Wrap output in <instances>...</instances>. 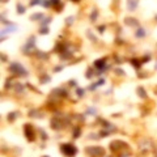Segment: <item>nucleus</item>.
I'll list each match as a JSON object with an SVG mask.
<instances>
[{"instance_id": "7", "label": "nucleus", "mask_w": 157, "mask_h": 157, "mask_svg": "<svg viewBox=\"0 0 157 157\" xmlns=\"http://www.w3.org/2000/svg\"><path fill=\"white\" fill-rule=\"evenodd\" d=\"M137 90H139V93H140V96H141V97H145V93H144V90H143V88H139Z\"/></svg>"}, {"instance_id": "3", "label": "nucleus", "mask_w": 157, "mask_h": 157, "mask_svg": "<svg viewBox=\"0 0 157 157\" xmlns=\"http://www.w3.org/2000/svg\"><path fill=\"white\" fill-rule=\"evenodd\" d=\"M86 152L92 156H101V154H103V149L100 147H92V148L86 149Z\"/></svg>"}, {"instance_id": "10", "label": "nucleus", "mask_w": 157, "mask_h": 157, "mask_svg": "<svg viewBox=\"0 0 157 157\" xmlns=\"http://www.w3.org/2000/svg\"><path fill=\"white\" fill-rule=\"evenodd\" d=\"M41 33H43V34H47V28H45V29H41Z\"/></svg>"}, {"instance_id": "11", "label": "nucleus", "mask_w": 157, "mask_h": 157, "mask_svg": "<svg viewBox=\"0 0 157 157\" xmlns=\"http://www.w3.org/2000/svg\"><path fill=\"white\" fill-rule=\"evenodd\" d=\"M77 94H79V96H83V90L79 89V90H77Z\"/></svg>"}, {"instance_id": "9", "label": "nucleus", "mask_w": 157, "mask_h": 157, "mask_svg": "<svg viewBox=\"0 0 157 157\" xmlns=\"http://www.w3.org/2000/svg\"><path fill=\"white\" fill-rule=\"evenodd\" d=\"M25 11H24V7H20L19 5V13H24Z\"/></svg>"}, {"instance_id": "8", "label": "nucleus", "mask_w": 157, "mask_h": 157, "mask_svg": "<svg viewBox=\"0 0 157 157\" xmlns=\"http://www.w3.org/2000/svg\"><path fill=\"white\" fill-rule=\"evenodd\" d=\"M79 135H80V130L76 128V130H75V136L73 137H79Z\"/></svg>"}, {"instance_id": "1", "label": "nucleus", "mask_w": 157, "mask_h": 157, "mask_svg": "<svg viewBox=\"0 0 157 157\" xmlns=\"http://www.w3.org/2000/svg\"><path fill=\"white\" fill-rule=\"evenodd\" d=\"M62 152L66 156L71 157V156H75L77 153V148L75 147V145H71V144H63L62 145Z\"/></svg>"}, {"instance_id": "6", "label": "nucleus", "mask_w": 157, "mask_h": 157, "mask_svg": "<svg viewBox=\"0 0 157 157\" xmlns=\"http://www.w3.org/2000/svg\"><path fill=\"white\" fill-rule=\"evenodd\" d=\"M144 36H145V32L143 30V29H139V30L136 32V37L141 38V37H144Z\"/></svg>"}, {"instance_id": "12", "label": "nucleus", "mask_w": 157, "mask_h": 157, "mask_svg": "<svg viewBox=\"0 0 157 157\" xmlns=\"http://www.w3.org/2000/svg\"><path fill=\"white\" fill-rule=\"evenodd\" d=\"M43 157H47V156H43Z\"/></svg>"}, {"instance_id": "5", "label": "nucleus", "mask_w": 157, "mask_h": 157, "mask_svg": "<svg viewBox=\"0 0 157 157\" xmlns=\"http://www.w3.org/2000/svg\"><path fill=\"white\" fill-rule=\"evenodd\" d=\"M94 66L98 67V68H103V67H105V60H103V59H102V60H97V62L94 63Z\"/></svg>"}, {"instance_id": "4", "label": "nucleus", "mask_w": 157, "mask_h": 157, "mask_svg": "<svg viewBox=\"0 0 157 157\" xmlns=\"http://www.w3.org/2000/svg\"><path fill=\"white\" fill-rule=\"evenodd\" d=\"M25 133H26V136H28V139H29V140H33V139H34L33 130L30 131V126H29V124H26V127H25Z\"/></svg>"}, {"instance_id": "2", "label": "nucleus", "mask_w": 157, "mask_h": 157, "mask_svg": "<svg viewBox=\"0 0 157 157\" xmlns=\"http://www.w3.org/2000/svg\"><path fill=\"white\" fill-rule=\"evenodd\" d=\"M9 69L12 72H15L16 75H22V76H26V71H25V68L22 67V66H20L19 63H12L11 64V67H9Z\"/></svg>"}]
</instances>
